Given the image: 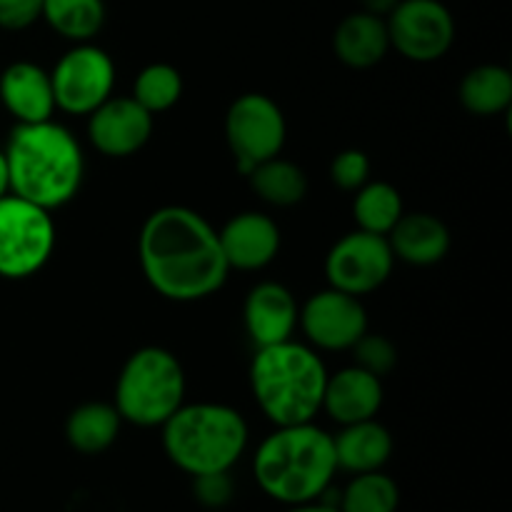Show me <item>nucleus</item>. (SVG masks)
Instances as JSON below:
<instances>
[{
  "instance_id": "obj_1",
  "label": "nucleus",
  "mask_w": 512,
  "mask_h": 512,
  "mask_svg": "<svg viewBox=\"0 0 512 512\" xmlns=\"http://www.w3.org/2000/svg\"><path fill=\"white\" fill-rule=\"evenodd\" d=\"M138 258L150 288L173 303L210 298L230 273L218 230L185 205H165L145 218Z\"/></svg>"
},
{
  "instance_id": "obj_2",
  "label": "nucleus",
  "mask_w": 512,
  "mask_h": 512,
  "mask_svg": "<svg viewBox=\"0 0 512 512\" xmlns=\"http://www.w3.org/2000/svg\"><path fill=\"white\" fill-rule=\"evenodd\" d=\"M10 193L45 210H58L78 195L85 160L80 143L53 118L18 123L5 145Z\"/></svg>"
},
{
  "instance_id": "obj_3",
  "label": "nucleus",
  "mask_w": 512,
  "mask_h": 512,
  "mask_svg": "<svg viewBox=\"0 0 512 512\" xmlns=\"http://www.w3.org/2000/svg\"><path fill=\"white\" fill-rule=\"evenodd\" d=\"M338 473L333 435L313 423L280 425L255 448L253 475L258 488L280 505L313 503Z\"/></svg>"
},
{
  "instance_id": "obj_4",
  "label": "nucleus",
  "mask_w": 512,
  "mask_h": 512,
  "mask_svg": "<svg viewBox=\"0 0 512 512\" xmlns=\"http://www.w3.org/2000/svg\"><path fill=\"white\" fill-rule=\"evenodd\" d=\"M328 370L310 345L283 343L265 345L250 365V388L265 418L280 425L313 423L323 408Z\"/></svg>"
},
{
  "instance_id": "obj_5",
  "label": "nucleus",
  "mask_w": 512,
  "mask_h": 512,
  "mask_svg": "<svg viewBox=\"0 0 512 512\" xmlns=\"http://www.w3.org/2000/svg\"><path fill=\"white\" fill-rule=\"evenodd\" d=\"M160 428L165 455L190 478L233 470L248 450V423L223 403H183Z\"/></svg>"
},
{
  "instance_id": "obj_6",
  "label": "nucleus",
  "mask_w": 512,
  "mask_h": 512,
  "mask_svg": "<svg viewBox=\"0 0 512 512\" xmlns=\"http://www.w3.org/2000/svg\"><path fill=\"white\" fill-rule=\"evenodd\" d=\"M183 403L185 373L170 350L148 345L125 360L113 400L123 423L160 428Z\"/></svg>"
},
{
  "instance_id": "obj_7",
  "label": "nucleus",
  "mask_w": 512,
  "mask_h": 512,
  "mask_svg": "<svg viewBox=\"0 0 512 512\" xmlns=\"http://www.w3.org/2000/svg\"><path fill=\"white\" fill-rule=\"evenodd\" d=\"M55 250L50 210L8 193L0 198V278L25 280L48 265Z\"/></svg>"
},
{
  "instance_id": "obj_8",
  "label": "nucleus",
  "mask_w": 512,
  "mask_h": 512,
  "mask_svg": "<svg viewBox=\"0 0 512 512\" xmlns=\"http://www.w3.org/2000/svg\"><path fill=\"white\" fill-rule=\"evenodd\" d=\"M285 138L288 123L273 98L263 93H245L230 103L225 113V140L245 175L263 160L280 155Z\"/></svg>"
},
{
  "instance_id": "obj_9",
  "label": "nucleus",
  "mask_w": 512,
  "mask_h": 512,
  "mask_svg": "<svg viewBox=\"0 0 512 512\" xmlns=\"http://www.w3.org/2000/svg\"><path fill=\"white\" fill-rule=\"evenodd\" d=\"M55 110L90 115L113 95L115 63L93 43H75L50 73Z\"/></svg>"
},
{
  "instance_id": "obj_10",
  "label": "nucleus",
  "mask_w": 512,
  "mask_h": 512,
  "mask_svg": "<svg viewBox=\"0 0 512 512\" xmlns=\"http://www.w3.org/2000/svg\"><path fill=\"white\" fill-rule=\"evenodd\" d=\"M393 265L395 255L385 235L353 230L330 248L325 258V280L328 288L363 298L393 275Z\"/></svg>"
},
{
  "instance_id": "obj_11",
  "label": "nucleus",
  "mask_w": 512,
  "mask_h": 512,
  "mask_svg": "<svg viewBox=\"0 0 512 512\" xmlns=\"http://www.w3.org/2000/svg\"><path fill=\"white\" fill-rule=\"evenodd\" d=\"M385 25L390 48L413 63L440 60L455 43V18L440 0H400Z\"/></svg>"
},
{
  "instance_id": "obj_12",
  "label": "nucleus",
  "mask_w": 512,
  "mask_h": 512,
  "mask_svg": "<svg viewBox=\"0 0 512 512\" xmlns=\"http://www.w3.org/2000/svg\"><path fill=\"white\" fill-rule=\"evenodd\" d=\"M298 325L318 350H350L368 333V313L360 298L325 288L300 308Z\"/></svg>"
},
{
  "instance_id": "obj_13",
  "label": "nucleus",
  "mask_w": 512,
  "mask_h": 512,
  "mask_svg": "<svg viewBox=\"0 0 512 512\" xmlns=\"http://www.w3.org/2000/svg\"><path fill=\"white\" fill-rule=\"evenodd\" d=\"M153 135V115L133 98L110 95L90 113L88 138L108 158H128L143 150Z\"/></svg>"
},
{
  "instance_id": "obj_14",
  "label": "nucleus",
  "mask_w": 512,
  "mask_h": 512,
  "mask_svg": "<svg viewBox=\"0 0 512 512\" xmlns=\"http://www.w3.org/2000/svg\"><path fill=\"white\" fill-rule=\"evenodd\" d=\"M243 320L255 348L283 343V340L293 338L295 328H298V300L283 283L263 280L245 298Z\"/></svg>"
},
{
  "instance_id": "obj_15",
  "label": "nucleus",
  "mask_w": 512,
  "mask_h": 512,
  "mask_svg": "<svg viewBox=\"0 0 512 512\" xmlns=\"http://www.w3.org/2000/svg\"><path fill=\"white\" fill-rule=\"evenodd\" d=\"M230 270H263L280 250V228L270 215L245 210L218 230Z\"/></svg>"
},
{
  "instance_id": "obj_16",
  "label": "nucleus",
  "mask_w": 512,
  "mask_h": 512,
  "mask_svg": "<svg viewBox=\"0 0 512 512\" xmlns=\"http://www.w3.org/2000/svg\"><path fill=\"white\" fill-rule=\"evenodd\" d=\"M383 408V380L368 370L350 365L328 375L323 393V408L330 420L338 425L370 420Z\"/></svg>"
},
{
  "instance_id": "obj_17",
  "label": "nucleus",
  "mask_w": 512,
  "mask_h": 512,
  "mask_svg": "<svg viewBox=\"0 0 512 512\" xmlns=\"http://www.w3.org/2000/svg\"><path fill=\"white\" fill-rule=\"evenodd\" d=\"M0 100L18 123H43L55 113L50 73L30 60L10 63L0 73Z\"/></svg>"
},
{
  "instance_id": "obj_18",
  "label": "nucleus",
  "mask_w": 512,
  "mask_h": 512,
  "mask_svg": "<svg viewBox=\"0 0 512 512\" xmlns=\"http://www.w3.org/2000/svg\"><path fill=\"white\" fill-rule=\"evenodd\" d=\"M388 243L395 260L428 268V265L440 263L450 253L453 235L438 215L403 213L388 233Z\"/></svg>"
},
{
  "instance_id": "obj_19",
  "label": "nucleus",
  "mask_w": 512,
  "mask_h": 512,
  "mask_svg": "<svg viewBox=\"0 0 512 512\" xmlns=\"http://www.w3.org/2000/svg\"><path fill=\"white\" fill-rule=\"evenodd\" d=\"M333 450L338 470L350 475L383 470L393 458V433L375 418L360 423L340 425V433L333 435Z\"/></svg>"
},
{
  "instance_id": "obj_20",
  "label": "nucleus",
  "mask_w": 512,
  "mask_h": 512,
  "mask_svg": "<svg viewBox=\"0 0 512 512\" xmlns=\"http://www.w3.org/2000/svg\"><path fill=\"white\" fill-rule=\"evenodd\" d=\"M333 50L348 68L368 70L378 65L390 50V35L385 18L365 10L345 15L333 33Z\"/></svg>"
},
{
  "instance_id": "obj_21",
  "label": "nucleus",
  "mask_w": 512,
  "mask_h": 512,
  "mask_svg": "<svg viewBox=\"0 0 512 512\" xmlns=\"http://www.w3.org/2000/svg\"><path fill=\"white\" fill-rule=\"evenodd\" d=\"M123 418L113 403H83L65 420V440L83 455H100L118 440Z\"/></svg>"
},
{
  "instance_id": "obj_22",
  "label": "nucleus",
  "mask_w": 512,
  "mask_h": 512,
  "mask_svg": "<svg viewBox=\"0 0 512 512\" xmlns=\"http://www.w3.org/2000/svg\"><path fill=\"white\" fill-rule=\"evenodd\" d=\"M248 178L253 193L273 208H293L308 195L305 170L293 160L280 158V155L250 168Z\"/></svg>"
},
{
  "instance_id": "obj_23",
  "label": "nucleus",
  "mask_w": 512,
  "mask_h": 512,
  "mask_svg": "<svg viewBox=\"0 0 512 512\" xmlns=\"http://www.w3.org/2000/svg\"><path fill=\"white\" fill-rule=\"evenodd\" d=\"M460 103L470 115L493 118L512 103V75L503 65H478L460 80Z\"/></svg>"
},
{
  "instance_id": "obj_24",
  "label": "nucleus",
  "mask_w": 512,
  "mask_h": 512,
  "mask_svg": "<svg viewBox=\"0 0 512 512\" xmlns=\"http://www.w3.org/2000/svg\"><path fill=\"white\" fill-rule=\"evenodd\" d=\"M40 18L65 40L90 43L105 23L103 0H43Z\"/></svg>"
},
{
  "instance_id": "obj_25",
  "label": "nucleus",
  "mask_w": 512,
  "mask_h": 512,
  "mask_svg": "<svg viewBox=\"0 0 512 512\" xmlns=\"http://www.w3.org/2000/svg\"><path fill=\"white\" fill-rule=\"evenodd\" d=\"M403 213L405 208L398 188L385 183V180H368L363 188L355 190L353 215L358 230L388 238V233L395 228Z\"/></svg>"
},
{
  "instance_id": "obj_26",
  "label": "nucleus",
  "mask_w": 512,
  "mask_h": 512,
  "mask_svg": "<svg viewBox=\"0 0 512 512\" xmlns=\"http://www.w3.org/2000/svg\"><path fill=\"white\" fill-rule=\"evenodd\" d=\"M400 488L383 470L360 473L338 490L340 512H398Z\"/></svg>"
},
{
  "instance_id": "obj_27",
  "label": "nucleus",
  "mask_w": 512,
  "mask_h": 512,
  "mask_svg": "<svg viewBox=\"0 0 512 512\" xmlns=\"http://www.w3.org/2000/svg\"><path fill=\"white\" fill-rule=\"evenodd\" d=\"M183 95V75L170 63H150L138 73L130 98L143 105L150 115L165 113Z\"/></svg>"
},
{
  "instance_id": "obj_28",
  "label": "nucleus",
  "mask_w": 512,
  "mask_h": 512,
  "mask_svg": "<svg viewBox=\"0 0 512 512\" xmlns=\"http://www.w3.org/2000/svg\"><path fill=\"white\" fill-rule=\"evenodd\" d=\"M350 350L355 353V365L368 370L380 380L393 373L395 365H398V348L393 345V340H388L385 335L370 333V330Z\"/></svg>"
},
{
  "instance_id": "obj_29",
  "label": "nucleus",
  "mask_w": 512,
  "mask_h": 512,
  "mask_svg": "<svg viewBox=\"0 0 512 512\" xmlns=\"http://www.w3.org/2000/svg\"><path fill=\"white\" fill-rule=\"evenodd\" d=\"M330 180L345 193H355L370 180V158L358 148H348L338 153L330 163Z\"/></svg>"
},
{
  "instance_id": "obj_30",
  "label": "nucleus",
  "mask_w": 512,
  "mask_h": 512,
  "mask_svg": "<svg viewBox=\"0 0 512 512\" xmlns=\"http://www.w3.org/2000/svg\"><path fill=\"white\" fill-rule=\"evenodd\" d=\"M193 498L205 510H223L235 498V480L230 470L225 473H205L193 478Z\"/></svg>"
},
{
  "instance_id": "obj_31",
  "label": "nucleus",
  "mask_w": 512,
  "mask_h": 512,
  "mask_svg": "<svg viewBox=\"0 0 512 512\" xmlns=\"http://www.w3.org/2000/svg\"><path fill=\"white\" fill-rule=\"evenodd\" d=\"M43 0H0V28L25 30L40 20Z\"/></svg>"
},
{
  "instance_id": "obj_32",
  "label": "nucleus",
  "mask_w": 512,
  "mask_h": 512,
  "mask_svg": "<svg viewBox=\"0 0 512 512\" xmlns=\"http://www.w3.org/2000/svg\"><path fill=\"white\" fill-rule=\"evenodd\" d=\"M398 3L400 0H360V8L370 15H378V18H388Z\"/></svg>"
},
{
  "instance_id": "obj_33",
  "label": "nucleus",
  "mask_w": 512,
  "mask_h": 512,
  "mask_svg": "<svg viewBox=\"0 0 512 512\" xmlns=\"http://www.w3.org/2000/svg\"><path fill=\"white\" fill-rule=\"evenodd\" d=\"M285 512H340L335 505L323 503V500H313V503H303V505H290Z\"/></svg>"
},
{
  "instance_id": "obj_34",
  "label": "nucleus",
  "mask_w": 512,
  "mask_h": 512,
  "mask_svg": "<svg viewBox=\"0 0 512 512\" xmlns=\"http://www.w3.org/2000/svg\"><path fill=\"white\" fill-rule=\"evenodd\" d=\"M10 193V170H8V158H5V150L0 148V198Z\"/></svg>"
}]
</instances>
